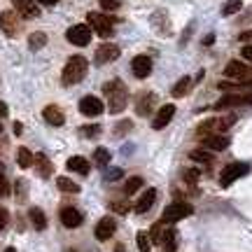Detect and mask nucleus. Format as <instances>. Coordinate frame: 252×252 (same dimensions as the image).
<instances>
[{"mask_svg": "<svg viewBox=\"0 0 252 252\" xmlns=\"http://www.w3.org/2000/svg\"><path fill=\"white\" fill-rule=\"evenodd\" d=\"M173 115H175V105H171V103H168V105H163V108H159V112H157V117H154L152 126L157 128V131H161L163 126L171 124Z\"/></svg>", "mask_w": 252, "mask_h": 252, "instance_id": "obj_13", "label": "nucleus"}, {"mask_svg": "<svg viewBox=\"0 0 252 252\" xmlns=\"http://www.w3.org/2000/svg\"><path fill=\"white\" fill-rule=\"evenodd\" d=\"M28 217H31V222H33V226H35L37 231H45L47 229V217H45V213H42L40 208H31Z\"/></svg>", "mask_w": 252, "mask_h": 252, "instance_id": "obj_21", "label": "nucleus"}, {"mask_svg": "<svg viewBox=\"0 0 252 252\" xmlns=\"http://www.w3.org/2000/svg\"><path fill=\"white\" fill-rule=\"evenodd\" d=\"M68 168L75 173H80V175H87V173H89V161H87L84 157H70V159H68Z\"/></svg>", "mask_w": 252, "mask_h": 252, "instance_id": "obj_20", "label": "nucleus"}, {"mask_svg": "<svg viewBox=\"0 0 252 252\" xmlns=\"http://www.w3.org/2000/svg\"><path fill=\"white\" fill-rule=\"evenodd\" d=\"M56 187L61 189V191H70V194H77V191H80V187H77L70 178H59V180H56Z\"/></svg>", "mask_w": 252, "mask_h": 252, "instance_id": "obj_28", "label": "nucleus"}, {"mask_svg": "<svg viewBox=\"0 0 252 252\" xmlns=\"http://www.w3.org/2000/svg\"><path fill=\"white\" fill-rule=\"evenodd\" d=\"M89 26L94 28V33H98L100 37H110L115 33V21L108 14H98V12H89Z\"/></svg>", "mask_w": 252, "mask_h": 252, "instance_id": "obj_4", "label": "nucleus"}, {"mask_svg": "<svg viewBox=\"0 0 252 252\" xmlns=\"http://www.w3.org/2000/svg\"><path fill=\"white\" fill-rule=\"evenodd\" d=\"M140 187H143V178H138V175H135V178H128V180L124 182V194L126 196H128V194H135Z\"/></svg>", "mask_w": 252, "mask_h": 252, "instance_id": "obj_27", "label": "nucleus"}, {"mask_svg": "<svg viewBox=\"0 0 252 252\" xmlns=\"http://www.w3.org/2000/svg\"><path fill=\"white\" fill-rule=\"evenodd\" d=\"M110 159H112V154H110V150H105V147H98V150L94 152V161L100 163V166H108Z\"/></svg>", "mask_w": 252, "mask_h": 252, "instance_id": "obj_30", "label": "nucleus"}, {"mask_svg": "<svg viewBox=\"0 0 252 252\" xmlns=\"http://www.w3.org/2000/svg\"><path fill=\"white\" fill-rule=\"evenodd\" d=\"M119 126V133L122 131H131V122H122V124H117Z\"/></svg>", "mask_w": 252, "mask_h": 252, "instance_id": "obj_41", "label": "nucleus"}, {"mask_svg": "<svg viewBox=\"0 0 252 252\" xmlns=\"http://www.w3.org/2000/svg\"><path fill=\"white\" fill-rule=\"evenodd\" d=\"M248 173H250V166H248V163H229L224 171H222V175H220V185H222V187H229L231 182H236L238 178H243Z\"/></svg>", "mask_w": 252, "mask_h": 252, "instance_id": "obj_5", "label": "nucleus"}, {"mask_svg": "<svg viewBox=\"0 0 252 252\" xmlns=\"http://www.w3.org/2000/svg\"><path fill=\"white\" fill-rule=\"evenodd\" d=\"M35 166L42 178H49V175H52V163H49V159H47L45 154H37L35 157Z\"/></svg>", "mask_w": 252, "mask_h": 252, "instance_id": "obj_22", "label": "nucleus"}, {"mask_svg": "<svg viewBox=\"0 0 252 252\" xmlns=\"http://www.w3.org/2000/svg\"><path fill=\"white\" fill-rule=\"evenodd\" d=\"M135 241H138V250L140 252H150V236L145 234V231H138Z\"/></svg>", "mask_w": 252, "mask_h": 252, "instance_id": "obj_32", "label": "nucleus"}, {"mask_svg": "<svg viewBox=\"0 0 252 252\" xmlns=\"http://www.w3.org/2000/svg\"><path fill=\"white\" fill-rule=\"evenodd\" d=\"M28 45H31V49H33V52H35V49H42V47L47 45V33H42V31L33 33V35L28 37Z\"/></svg>", "mask_w": 252, "mask_h": 252, "instance_id": "obj_24", "label": "nucleus"}, {"mask_svg": "<svg viewBox=\"0 0 252 252\" xmlns=\"http://www.w3.org/2000/svg\"><path fill=\"white\" fill-rule=\"evenodd\" d=\"M236 105H252V94H226L217 100V110L224 108H236Z\"/></svg>", "mask_w": 252, "mask_h": 252, "instance_id": "obj_7", "label": "nucleus"}, {"mask_svg": "<svg viewBox=\"0 0 252 252\" xmlns=\"http://www.w3.org/2000/svg\"><path fill=\"white\" fill-rule=\"evenodd\" d=\"M203 145H206V150H213V152H222V150H226V145H229V138L226 135H206L203 138Z\"/></svg>", "mask_w": 252, "mask_h": 252, "instance_id": "obj_17", "label": "nucleus"}, {"mask_svg": "<svg viewBox=\"0 0 252 252\" xmlns=\"http://www.w3.org/2000/svg\"><path fill=\"white\" fill-rule=\"evenodd\" d=\"M115 59H119V47L117 45L105 42V45H100L98 49H96V61L98 63H110V61H115Z\"/></svg>", "mask_w": 252, "mask_h": 252, "instance_id": "obj_14", "label": "nucleus"}, {"mask_svg": "<svg viewBox=\"0 0 252 252\" xmlns=\"http://www.w3.org/2000/svg\"><path fill=\"white\" fill-rule=\"evenodd\" d=\"M103 94L108 96V108H110V112H112V115H117V112H122V110L126 108L128 94H126L124 82H119V80L105 82V87H103Z\"/></svg>", "mask_w": 252, "mask_h": 252, "instance_id": "obj_1", "label": "nucleus"}, {"mask_svg": "<svg viewBox=\"0 0 252 252\" xmlns=\"http://www.w3.org/2000/svg\"><path fill=\"white\" fill-rule=\"evenodd\" d=\"M189 87H191V80H189V77L178 80L175 82V87H173V96H175V98H182V96L189 91Z\"/></svg>", "mask_w": 252, "mask_h": 252, "instance_id": "obj_26", "label": "nucleus"}, {"mask_svg": "<svg viewBox=\"0 0 252 252\" xmlns=\"http://www.w3.org/2000/svg\"><path fill=\"white\" fill-rule=\"evenodd\" d=\"M152 103H154V96L152 94H147V96H143V98L138 100V115H147L150 110H152Z\"/></svg>", "mask_w": 252, "mask_h": 252, "instance_id": "obj_29", "label": "nucleus"}, {"mask_svg": "<svg viewBox=\"0 0 252 252\" xmlns=\"http://www.w3.org/2000/svg\"><path fill=\"white\" fill-rule=\"evenodd\" d=\"M241 54H243V59H245V61H252V45H245V47H243V52H241Z\"/></svg>", "mask_w": 252, "mask_h": 252, "instance_id": "obj_39", "label": "nucleus"}, {"mask_svg": "<svg viewBox=\"0 0 252 252\" xmlns=\"http://www.w3.org/2000/svg\"><path fill=\"white\" fill-rule=\"evenodd\" d=\"M131 70H133V75L138 77V80H145V77H150V72H152V59L150 56H135L133 61H131Z\"/></svg>", "mask_w": 252, "mask_h": 252, "instance_id": "obj_9", "label": "nucleus"}, {"mask_svg": "<svg viewBox=\"0 0 252 252\" xmlns=\"http://www.w3.org/2000/svg\"><path fill=\"white\" fill-rule=\"evenodd\" d=\"M115 229H117L115 220H112V217H103L98 224H96V238H98V241H108L110 236L115 234Z\"/></svg>", "mask_w": 252, "mask_h": 252, "instance_id": "obj_16", "label": "nucleus"}, {"mask_svg": "<svg viewBox=\"0 0 252 252\" xmlns=\"http://www.w3.org/2000/svg\"><path fill=\"white\" fill-rule=\"evenodd\" d=\"M61 222L68 229H77L82 224V213L75 208H61Z\"/></svg>", "mask_w": 252, "mask_h": 252, "instance_id": "obj_15", "label": "nucleus"}, {"mask_svg": "<svg viewBox=\"0 0 252 252\" xmlns=\"http://www.w3.org/2000/svg\"><path fill=\"white\" fill-rule=\"evenodd\" d=\"M5 252H17V250H14V248H7V250H5Z\"/></svg>", "mask_w": 252, "mask_h": 252, "instance_id": "obj_46", "label": "nucleus"}, {"mask_svg": "<svg viewBox=\"0 0 252 252\" xmlns=\"http://www.w3.org/2000/svg\"><path fill=\"white\" fill-rule=\"evenodd\" d=\"M154 201H157V189H147L143 196H140V201L135 203V213H140V215L147 213V210L154 206Z\"/></svg>", "mask_w": 252, "mask_h": 252, "instance_id": "obj_18", "label": "nucleus"}, {"mask_svg": "<svg viewBox=\"0 0 252 252\" xmlns=\"http://www.w3.org/2000/svg\"><path fill=\"white\" fill-rule=\"evenodd\" d=\"M241 7H243L241 0H229V2H224V7H222V14H224V17H231L236 12H241Z\"/></svg>", "mask_w": 252, "mask_h": 252, "instance_id": "obj_31", "label": "nucleus"}, {"mask_svg": "<svg viewBox=\"0 0 252 252\" xmlns=\"http://www.w3.org/2000/svg\"><path fill=\"white\" fill-rule=\"evenodd\" d=\"M191 213H194V208L189 206V203H185V201H175V203H171V206L163 210L161 222L163 224H173V222H178V220L189 217Z\"/></svg>", "mask_w": 252, "mask_h": 252, "instance_id": "obj_3", "label": "nucleus"}, {"mask_svg": "<svg viewBox=\"0 0 252 252\" xmlns=\"http://www.w3.org/2000/svg\"><path fill=\"white\" fill-rule=\"evenodd\" d=\"M241 40H243V42H248V40H252V31H248V33H243V35H241Z\"/></svg>", "mask_w": 252, "mask_h": 252, "instance_id": "obj_43", "label": "nucleus"}, {"mask_svg": "<svg viewBox=\"0 0 252 252\" xmlns=\"http://www.w3.org/2000/svg\"><path fill=\"white\" fill-rule=\"evenodd\" d=\"M0 28H2V33L9 37H14L19 33V19L14 12H9V9H5L2 14H0Z\"/></svg>", "mask_w": 252, "mask_h": 252, "instance_id": "obj_10", "label": "nucleus"}, {"mask_svg": "<svg viewBox=\"0 0 252 252\" xmlns=\"http://www.w3.org/2000/svg\"><path fill=\"white\" fill-rule=\"evenodd\" d=\"M122 178V171L119 168H110V171H105V180H119Z\"/></svg>", "mask_w": 252, "mask_h": 252, "instance_id": "obj_36", "label": "nucleus"}, {"mask_svg": "<svg viewBox=\"0 0 252 252\" xmlns=\"http://www.w3.org/2000/svg\"><path fill=\"white\" fill-rule=\"evenodd\" d=\"M103 100L96 98V96H84L80 100V112L82 115H87V117H98L100 112H103Z\"/></svg>", "mask_w": 252, "mask_h": 252, "instance_id": "obj_8", "label": "nucleus"}, {"mask_svg": "<svg viewBox=\"0 0 252 252\" xmlns=\"http://www.w3.org/2000/svg\"><path fill=\"white\" fill-rule=\"evenodd\" d=\"M98 2H100V7L108 9V12H112V9H117L122 5V0H98Z\"/></svg>", "mask_w": 252, "mask_h": 252, "instance_id": "obj_34", "label": "nucleus"}, {"mask_svg": "<svg viewBox=\"0 0 252 252\" xmlns=\"http://www.w3.org/2000/svg\"><path fill=\"white\" fill-rule=\"evenodd\" d=\"M84 75H87V59L84 56H70L65 68H63L61 80L65 87H70V84H77L80 80H84Z\"/></svg>", "mask_w": 252, "mask_h": 252, "instance_id": "obj_2", "label": "nucleus"}, {"mask_svg": "<svg viewBox=\"0 0 252 252\" xmlns=\"http://www.w3.org/2000/svg\"><path fill=\"white\" fill-rule=\"evenodd\" d=\"M7 210L5 208H0V229H5V224H7Z\"/></svg>", "mask_w": 252, "mask_h": 252, "instance_id": "obj_38", "label": "nucleus"}, {"mask_svg": "<svg viewBox=\"0 0 252 252\" xmlns=\"http://www.w3.org/2000/svg\"><path fill=\"white\" fill-rule=\"evenodd\" d=\"M163 234H166V229H163V222H159V224H154V229H152V238H150V241H154L157 245H161Z\"/></svg>", "mask_w": 252, "mask_h": 252, "instance_id": "obj_33", "label": "nucleus"}, {"mask_svg": "<svg viewBox=\"0 0 252 252\" xmlns=\"http://www.w3.org/2000/svg\"><path fill=\"white\" fill-rule=\"evenodd\" d=\"M98 126H87V128H82V135H89V138H94V135H98Z\"/></svg>", "mask_w": 252, "mask_h": 252, "instance_id": "obj_37", "label": "nucleus"}, {"mask_svg": "<svg viewBox=\"0 0 252 252\" xmlns=\"http://www.w3.org/2000/svg\"><path fill=\"white\" fill-rule=\"evenodd\" d=\"M65 37H68V42H70V45L84 47V45H89L91 31H89V26H84V24H77V26H70L68 31H65Z\"/></svg>", "mask_w": 252, "mask_h": 252, "instance_id": "obj_6", "label": "nucleus"}, {"mask_svg": "<svg viewBox=\"0 0 252 252\" xmlns=\"http://www.w3.org/2000/svg\"><path fill=\"white\" fill-rule=\"evenodd\" d=\"M224 75H226V77H231V80L250 82V80H248V68H245V63H241V61H229V63H226Z\"/></svg>", "mask_w": 252, "mask_h": 252, "instance_id": "obj_12", "label": "nucleus"}, {"mask_svg": "<svg viewBox=\"0 0 252 252\" xmlns=\"http://www.w3.org/2000/svg\"><path fill=\"white\" fill-rule=\"evenodd\" d=\"M0 131H2V126H0Z\"/></svg>", "mask_w": 252, "mask_h": 252, "instance_id": "obj_47", "label": "nucleus"}, {"mask_svg": "<svg viewBox=\"0 0 252 252\" xmlns=\"http://www.w3.org/2000/svg\"><path fill=\"white\" fill-rule=\"evenodd\" d=\"M196 178H198L196 171H185V180L187 182H196Z\"/></svg>", "mask_w": 252, "mask_h": 252, "instance_id": "obj_40", "label": "nucleus"}, {"mask_svg": "<svg viewBox=\"0 0 252 252\" xmlns=\"http://www.w3.org/2000/svg\"><path fill=\"white\" fill-rule=\"evenodd\" d=\"M112 210L119 213V215H126V213H128V203H124V201H112Z\"/></svg>", "mask_w": 252, "mask_h": 252, "instance_id": "obj_35", "label": "nucleus"}, {"mask_svg": "<svg viewBox=\"0 0 252 252\" xmlns=\"http://www.w3.org/2000/svg\"><path fill=\"white\" fill-rule=\"evenodd\" d=\"M12 5H14V9H17L21 17H26V19L40 17V9H37L35 0H12Z\"/></svg>", "mask_w": 252, "mask_h": 252, "instance_id": "obj_11", "label": "nucleus"}, {"mask_svg": "<svg viewBox=\"0 0 252 252\" xmlns=\"http://www.w3.org/2000/svg\"><path fill=\"white\" fill-rule=\"evenodd\" d=\"M40 2H42V5H56L59 0H40Z\"/></svg>", "mask_w": 252, "mask_h": 252, "instance_id": "obj_44", "label": "nucleus"}, {"mask_svg": "<svg viewBox=\"0 0 252 252\" xmlns=\"http://www.w3.org/2000/svg\"><path fill=\"white\" fill-rule=\"evenodd\" d=\"M17 161L21 168H28V166H33V161H35V157L28 152L26 147H19V152H17Z\"/></svg>", "mask_w": 252, "mask_h": 252, "instance_id": "obj_23", "label": "nucleus"}, {"mask_svg": "<svg viewBox=\"0 0 252 252\" xmlns=\"http://www.w3.org/2000/svg\"><path fill=\"white\" fill-rule=\"evenodd\" d=\"M42 117H45L47 124H52V126H63V122H65L63 112L56 108V105H47L45 112H42Z\"/></svg>", "mask_w": 252, "mask_h": 252, "instance_id": "obj_19", "label": "nucleus"}, {"mask_svg": "<svg viewBox=\"0 0 252 252\" xmlns=\"http://www.w3.org/2000/svg\"><path fill=\"white\" fill-rule=\"evenodd\" d=\"M2 175H5V166L0 163V178H2Z\"/></svg>", "mask_w": 252, "mask_h": 252, "instance_id": "obj_45", "label": "nucleus"}, {"mask_svg": "<svg viewBox=\"0 0 252 252\" xmlns=\"http://www.w3.org/2000/svg\"><path fill=\"white\" fill-rule=\"evenodd\" d=\"M0 117H7V105L0 100Z\"/></svg>", "mask_w": 252, "mask_h": 252, "instance_id": "obj_42", "label": "nucleus"}, {"mask_svg": "<svg viewBox=\"0 0 252 252\" xmlns=\"http://www.w3.org/2000/svg\"><path fill=\"white\" fill-rule=\"evenodd\" d=\"M189 159L191 161H198V163H213V154L208 150H191L189 152Z\"/></svg>", "mask_w": 252, "mask_h": 252, "instance_id": "obj_25", "label": "nucleus"}]
</instances>
